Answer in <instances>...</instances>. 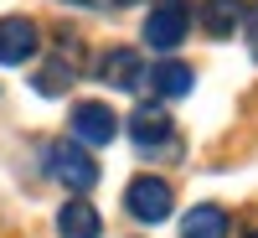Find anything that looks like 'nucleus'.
Here are the masks:
<instances>
[{
  "label": "nucleus",
  "instance_id": "5",
  "mask_svg": "<svg viewBox=\"0 0 258 238\" xmlns=\"http://www.w3.org/2000/svg\"><path fill=\"white\" fill-rule=\"evenodd\" d=\"M73 135H78V145H109L119 135V114L109 104H78L73 109Z\"/></svg>",
  "mask_w": 258,
  "mask_h": 238
},
{
  "label": "nucleus",
  "instance_id": "14",
  "mask_svg": "<svg viewBox=\"0 0 258 238\" xmlns=\"http://www.w3.org/2000/svg\"><path fill=\"white\" fill-rule=\"evenodd\" d=\"M68 6H88V0H68Z\"/></svg>",
  "mask_w": 258,
  "mask_h": 238
},
{
  "label": "nucleus",
  "instance_id": "2",
  "mask_svg": "<svg viewBox=\"0 0 258 238\" xmlns=\"http://www.w3.org/2000/svg\"><path fill=\"white\" fill-rule=\"evenodd\" d=\"M186 31H191V6H186V0H155V6H150L145 41L155 52H176L181 41H186Z\"/></svg>",
  "mask_w": 258,
  "mask_h": 238
},
{
  "label": "nucleus",
  "instance_id": "4",
  "mask_svg": "<svg viewBox=\"0 0 258 238\" xmlns=\"http://www.w3.org/2000/svg\"><path fill=\"white\" fill-rule=\"evenodd\" d=\"M170 202H176V192L160 176H135L124 186V207H129V218H140V223H165Z\"/></svg>",
  "mask_w": 258,
  "mask_h": 238
},
{
  "label": "nucleus",
  "instance_id": "9",
  "mask_svg": "<svg viewBox=\"0 0 258 238\" xmlns=\"http://www.w3.org/2000/svg\"><path fill=\"white\" fill-rule=\"evenodd\" d=\"M129 135H135V145H160V140H170V114H165V104H140V109L129 114Z\"/></svg>",
  "mask_w": 258,
  "mask_h": 238
},
{
  "label": "nucleus",
  "instance_id": "7",
  "mask_svg": "<svg viewBox=\"0 0 258 238\" xmlns=\"http://www.w3.org/2000/svg\"><path fill=\"white\" fill-rule=\"evenodd\" d=\"M98 78L109 83V88H140L145 83V62H140L135 47H114V52L98 57Z\"/></svg>",
  "mask_w": 258,
  "mask_h": 238
},
{
  "label": "nucleus",
  "instance_id": "1",
  "mask_svg": "<svg viewBox=\"0 0 258 238\" xmlns=\"http://www.w3.org/2000/svg\"><path fill=\"white\" fill-rule=\"evenodd\" d=\"M47 176L62 181L68 192H88V186L98 181V161L88 156V145L57 140V145H47Z\"/></svg>",
  "mask_w": 258,
  "mask_h": 238
},
{
  "label": "nucleus",
  "instance_id": "8",
  "mask_svg": "<svg viewBox=\"0 0 258 238\" xmlns=\"http://www.w3.org/2000/svg\"><path fill=\"white\" fill-rule=\"evenodd\" d=\"M57 233L62 238H98L103 233V218H98L93 202L73 197V202H62V212H57Z\"/></svg>",
  "mask_w": 258,
  "mask_h": 238
},
{
  "label": "nucleus",
  "instance_id": "12",
  "mask_svg": "<svg viewBox=\"0 0 258 238\" xmlns=\"http://www.w3.org/2000/svg\"><path fill=\"white\" fill-rule=\"evenodd\" d=\"M150 78V88H155L160 99H186L191 93V68L186 62H160L155 73H145Z\"/></svg>",
  "mask_w": 258,
  "mask_h": 238
},
{
  "label": "nucleus",
  "instance_id": "10",
  "mask_svg": "<svg viewBox=\"0 0 258 238\" xmlns=\"http://www.w3.org/2000/svg\"><path fill=\"white\" fill-rule=\"evenodd\" d=\"M181 238H227V212L217 202H202L181 218Z\"/></svg>",
  "mask_w": 258,
  "mask_h": 238
},
{
  "label": "nucleus",
  "instance_id": "16",
  "mask_svg": "<svg viewBox=\"0 0 258 238\" xmlns=\"http://www.w3.org/2000/svg\"><path fill=\"white\" fill-rule=\"evenodd\" d=\"M248 238H258V233H248Z\"/></svg>",
  "mask_w": 258,
  "mask_h": 238
},
{
  "label": "nucleus",
  "instance_id": "15",
  "mask_svg": "<svg viewBox=\"0 0 258 238\" xmlns=\"http://www.w3.org/2000/svg\"><path fill=\"white\" fill-rule=\"evenodd\" d=\"M114 6H135V0H114Z\"/></svg>",
  "mask_w": 258,
  "mask_h": 238
},
{
  "label": "nucleus",
  "instance_id": "11",
  "mask_svg": "<svg viewBox=\"0 0 258 238\" xmlns=\"http://www.w3.org/2000/svg\"><path fill=\"white\" fill-rule=\"evenodd\" d=\"M243 0H207V6H202V26H207V36H232V31H238L243 26Z\"/></svg>",
  "mask_w": 258,
  "mask_h": 238
},
{
  "label": "nucleus",
  "instance_id": "6",
  "mask_svg": "<svg viewBox=\"0 0 258 238\" xmlns=\"http://www.w3.org/2000/svg\"><path fill=\"white\" fill-rule=\"evenodd\" d=\"M41 47V36H36V21L31 16H6L0 21V62H26L31 52Z\"/></svg>",
  "mask_w": 258,
  "mask_h": 238
},
{
  "label": "nucleus",
  "instance_id": "3",
  "mask_svg": "<svg viewBox=\"0 0 258 238\" xmlns=\"http://www.w3.org/2000/svg\"><path fill=\"white\" fill-rule=\"evenodd\" d=\"M78 62H83V47H78V36H73V31H62V41H57V57H47V62L36 68L31 88H36V93H47V99L68 93L73 83H78Z\"/></svg>",
  "mask_w": 258,
  "mask_h": 238
},
{
  "label": "nucleus",
  "instance_id": "13",
  "mask_svg": "<svg viewBox=\"0 0 258 238\" xmlns=\"http://www.w3.org/2000/svg\"><path fill=\"white\" fill-rule=\"evenodd\" d=\"M243 21H248V36H253V47H258V6H253V11H243Z\"/></svg>",
  "mask_w": 258,
  "mask_h": 238
}]
</instances>
